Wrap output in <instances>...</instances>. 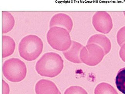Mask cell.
Segmentation results:
<instances>
[{
	"instance_id": "10",
	"label": "cell",
	"mask_w": 125,
	"mask_h": 94,
	"mask_svg": "<svg viewBox=\"0 0 125 94\" xmlns=\"http://www.w3.org/2000/svg\"><path fill=\"white\" fill-rule=\"evenodd\" d=\"M87 44H95L98 45L103 48L105 55L108 54L111 49L110 40L103 35L97 34L92 35L88 39Z\"/></svg>"
},
{
	"instance_id": "1",
	"label": "cell",
	"mask_w": 125,
	"mask_h": 94,
	"mask_svg": "<svg viewBox=\"0 0 125 94\" xmlns=\"http://www.w3.org/2000/svg\"><path fill=\"white\" fill-rule=\"evenodd\" d=\"M63 67V60L60 55L54 52H48L37 61L35 70L41 76L54 78L61 73Z\"/></svg>"
},
{
	"instance_id": "15",
	"label": "cell",
	"mask_w": 125,
	"mask_h": 94,
	"mask_svg": "<svg viewBox=\"0 0 125 94\" xmlns=\"http://www.w3.org/2000/svg\"><path fill=\"white\" fill-rule=\"evenodd\" d=\"M64 94H88L84 88L77 85L71 86L68 88Z\"/></svg>"
},
{
	"instance_id": "5",
	"label": "cell",
	"mask_w": 125,
	"mask_h": 94,
	"mask_svg": "<svg viewBox=\"0 0 125 94\" xmlns=\"http://www.w3.org/2000/svg\"><path fill=\"white\" fill-rule=\"evenodd\" d=\"M105 55L101 47L95 44H87L81 49L80 59L82 63L90 66L99 64Z\"/></svg>"
},
{
	"instance_id": "4",
	"label": "cell",
	"mask_w": 125,
	"mask_h": 94,
	"mask_svg": "<svg viewBox=\"0 0 125 94\" xmlns=\"http://www.w3.org/2000/svg\"><path fill=\"white\" fill-rule=\"evenodd\" d=\"M46 37L50 46L59 51L64 52L67 50L72 43L70 33L60 27H51L47 33Z\"/></svg>"
},
{
	"instance_id": "19",
	"label": "cell",
	"mask_w": 125,
	"mask_h": 94,
	"mask_svg": "<svg viewBox=\"0 0 125 94\" xmlns=\"http://www.w3.org/2000/svg\"><path fill=\"white\" fill-rule=\"evenodd\" d=\"M124 15H125V12H124Z\"/></svg>"
},
{
	"instance_id": "14",
	"label": "cell",
	"mask_w": 125,
	"mask_h": 94,
	"mask_svg": "<svg viewBox=\"0 0 125 94\" xmlns=\"http://www.w3.org/2000/svg\"><path fill=\"white\" fill-rule=\"evenodd\" d=\"M115 83L119 91L125 94V67L120 69L117 73Z\"/></svg>"
},
{
	"instance_id": "6",
	"label": "cell",
	"mask_w": 125,
	"mask_h": 94,
	"mask_svg": "<svg viewBox=\"0 0 125 94\" xmlns=\"http://www.w3.org/2000/svg\"><path fill=\"white\" fill-rule=\"evenodd\" d=\"M92 24L97 31L104 34L110 32L113 27L110 15L106 12H96L92 17Z\"/></svg>"
},
{
	"instance_id": "20",
	"label": "cell",
	"mask_w": 125,
	"mask_h": 94,
	"mask_svg": "<svg viewBox=\"0 0 125 94\" xmlns=\"http://www.w3.org/2000/svg\"><path fill=\"white\" fill-rule=\"evenodd\" d=\"M60 94H61V93H60Z\"/></svg>"
},
{
	"instance_id": "11",
	"label": "cell",
	"mask_w": 125,
	"mask_h": 94,
	"mask_svg": "<svg viewBox=\"0 0 125 94\" xmlns=\"http://www.w3.org/2000/svg\"><path fill=\"white\" fill-rule=\"evenodd\" d=\"M2 57H10L13 53L16 47L15 40L11 36L3 35L2 36Z\"/></svg>"
},
{
	"instance_id": "3",
	"label": "cell",
	"mask_w": 125,
	"mask_h": 94,
	"mask_svg": "<svg viewBox=\"0 0 125 94\" xmlns=\"http://www.w3.org/2000/svg\"><path fill=\"white\" fill-rule=\"evenodd\" d=\"M2 72L4 76L9 81L19 82L26 77L27 68L23 61L18 58H12L3 63Z\"/></svg>"
},
{
	"instance_id": "2",
	"label": "cell",
	"mask_w": 125,
	"mask_h": 94,
	"mask_svg": "<svg viewBox=\"0 0 125 94\" xmlns=\"http://www.w3.org/2000/svg\"><path fill=\"white\" fill-rule=\"evenodd\" d=\"M43 43L40 38L35 35L23 37L19 43V53L21 58L27 61L36 60L43 51Z\"/></svg>"
},
{
	"instance_id": "13",
	"label": "cell",
	"mask_w": 125,
	"mask_h": 94,
	"mask_svg": "<svg viewBox=\"0 0 125 94\" xmlns=\"http://www.w3.org/2000/svg\"><path fill=\"white\" fill-rule=\"evenodd\" d=\"M94 94H118L115 89L110 84L103 82L97 85L94 91Z\"/></svg>"
},
{
	"instance_id": "8",
	"label": "cell",
	"mask_w": 125,
	"mask_h": 94,
	"mask_svg": "<svg viewBox=\"0 0 125 94\" xmlns=\"http://www.w3.org/2000/svg\"><path fill=\"white\" fill-rule=\"evenodd\" d=\"M36 94H60L56 84L51 80L42 79L37 82L35 86Z\"/></svg>"
},
{
	"instance_id": "16",
	"label": "cell",
	"mask_w": 125,
	"mask_h": 94,
	"mask_svg": "<svg viewBox=\"0 0 125 94\" xmlns=\"http://www.w3.org/2000/svg\"><path fill=\"white\" fill-rule=\"evenodd\" d=\"M117 42L120 46L125 43V26L119 29L116 35Z\"/></svg>"
},
{
	"instance_id": "17",
	"label": "cell",
	"mask_w": 125,
	"mask_h": 94,
	"mask_svg": "<svg viewBox=\"0 0 125 94\" xmlns=\"http://www.w3.org/2000/svg\"><path fill=\"white\" fill-rule=\"evenodd\" d=\"M10 92L9 85L4 80H2V94H9Z\"/></svg>"
},
{
	"instance_id": "12",
	"label": "cell",
	"mask_w": 125,
	"mask_h": 94,
	"mask_svg": "<svg viewBox=\"0 0 125 94\" xmlns=\"http://www.w3.org/2000/svg\"><path fill=\"white\" fill-rule=\"evenodd\" d=\"M15 24L13 16L9 12H2V33L5 34L13 29Z\"/></svg>"
},
{
	"instance_id": "18",
	"label": "cell",
	"mask_w": 125,
	"mask_h": 94,
	"mask_svg": "<svg viewBox=\"0 0 125 94\" xmlns=\"http://www.w3.org/2000/svg\"><path fill=\"white\" fill-rule=\"evenodd\" d=\"M119 55L122 61L125 62V43L121 46Z\"/></svg>"
},
{
	"instance_id": "7",
	"label": "cell",
	"mask_w": 125,
	"mask_h": 94,
	"mask_svg": "<svg viewBox=\"0 0 125 94\" xmlns=\"http://www.w3.org/2000/svg\"><path fill=\"white\" fill-rule=\"evenodd\" d=\"M60 27L66 29L69 32L72 30L73 23L71 18L63 13H58L53 16L49 22V27Z\"/></svg>"
},
{
	"instance_id": "9",
	"label": "cell",
	"mask_w": 125,
	"mask_h": 94,
	"mask_svg": "<svg viewBox=\"0 0 125 94\" xmlns=\"http://www.w3.org/2000/svg\"><path fill=\"white\" fill-rule=\"evenodd\" d=\"M84 47L81 43L72 41V45L67 50L63 52L64 57L70 62L75 64H81L80 53L81 49Z\"/></svg>"
}]
</instances>
